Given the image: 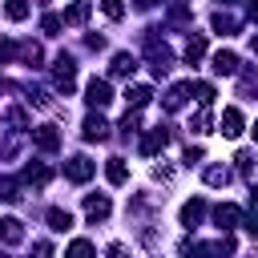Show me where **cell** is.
<instances>
[{
  "label": "cell",
  "mask_w": 258,
  "mask_h": 258,
  "mask_svg": "<svg viewBox=\"0 0 258 258\" xmlns=\"http://www.w3.org/2000/svg\"><path fill=\"white\" fill-rule=\"evenodd\" d=\"M52 81H56V89H64V93L77 85V60H73L69 52H60V56L52 60Z\"/></svg>",
  "instance_id": "1"
},
{
  "label": "cell",
  "mask_w": 258,
  "mask_h": 258,
  "mask_svg": "<svg viewBox=\"0 0 258 258\" xmlns=\"http://www.w3.org/2000/svg\"><path fill=\"white\" fill-rule=\"evenodd\" d=\"M145 56H149V69L161 77V73H169V64H173V52H169V44H157V40H149L145 44Z\"/></svg>",
  "instance_id": "2"
},
{
  "label": "cell",
  "mask_w": 258,
  "mask_h": 258,
  "mask_svg": "<svg viewBox=\"0 0 258 258\" xmlns=\"http://www.w3.org/2000/svg\"><path fill=\"white\" fill-rule=\"evenodd\" d=\"M93 173H97V165H93L85 153H77V157L64 161V177H69V181H89Z\"/></svg>",
  "instance_id": "3"
},
{
  "label": "cell",
  "mask_w": 258,
  "mask_h": 258,
  "mask_svg": "<svg viewBox=\"0 0 258 258\" xmlns=\"http://www.w3.org/2000/svg\"><path fill=\"white\" fill-rule=\"evenodd\" d=\"M85 101H89L93 109H105V105L113 101V89H109V81H97V77H93V81L85 85Z\"/></svg>",
  "instance_id": "4"
},
{
  "label": "cell",
  "mask_w": 258,
  "mask_h": 258,
  "mask_svg": "<svg viewBox=\"0 0 258 258\" xmlns=\"http://www.w3.org/2000/svg\"><path fill=\"white\" fill-rule=\"evenodd\" d=\"M81 137H85V141H105V137H109V121H105L101 113H89L85 125H81Z\"/></svg>",
  "instance_id": "5"
},
{
  "label": "cell",
  "mask_w": 258,
  "mask_h": 258,
  "mask_svg": "<svg viewBox=\"0 0 258 258\" xmlns=\"http://www.w3.org/2000/svg\"><path fill=\"white\" fill-rule=\"evenodd\" d=\"M32 145L44 149V153L60 149V133H56V125H36V129H32Z\"/></svg>",
  "instance_id": "6"
},
{
  "label": "cell",
  "mask_w": 258,
  "mask_h": 258,
  "mask_svg": "<svg viewBox=\"0 0 258 258\" xmlns=\"http://www.w3.org/2000/svg\"><path fill=\"white\" fill-rule=\"evenodd\" d=\"M218 133H222L226 141H234V137L242 133V113H238V109H226L222 121H218Z\"/></svg>",
  "instance_id": "7"
},
{
  "label": "cell",
  "mask_w": 258,
  "mask_h": 258,
  "mask_svg": "<svg viewBox=\"0 0 258 258\" xmlns=\"http://www.w3.org/2000/svg\"><path fill=\"white\" fill-rule=\"evenodd\" d=\"M109 210H113V206H109V198H105V194H89V198H85V214H89V222L109 218Z\"/></svg>",
  "instance_id": "8"
},
{
  "label": "cell",
  "mask_w": 258,
  "mask_h": 258,
  "mask_svg": "<svg viewBox=\"0 0 258 258\" xmlns=\"http://www.w3.org/2000/svg\"><path fill=\"white\" fill-rule=\"evenodd\" d=\"M0 242H4V246L24 242V222H20V218H4V222H0Z\"/></svg>",
  "instance_id": "9"
},
{
  "label": "cell",
  "mask_w": 258,
  "mask_h": 258,
  "mask_svg": "<svg viewBox=\"0 0 258 258\" xmlns=\"http://www.w3.org/2000/svg\"><path fill=\"white\" fill-rule=\"evenodd\" d=\"M165 141H169V133H165V125H161V129H149V133L141 137V153H145V157H153L157 149H165Z\"/></svg>",
  "instance_id": "10"
},
{
  "label": "cell",
  "mask_w": 258,
  "mask_h": 258,
  "mask_svg": "<svg viewBox=\"0 0 258 258\" xmlns=\"http://www.w3.org/2000/svg\"><path fill=\"white\" fill-rule=\"evenodd\" d=\"M214 222H218L222 230H230V226H238V222H242V210H238V206H230V202H222V206H214Z\"/></svg>",
  "instance_id": "11"
},
{
  "label": "cell",
  "mask_w": 258,
  "mask_h": 258,
  "mask_svg": "<svg viewBox=\"0 0 258 258\" xmlns=\"http://www.w3.org/2000/svg\"><path fill=\"white\" fill-rule=\"evenodd\" d=\"M202 218H206V202H202V198H194V202H185V206H181V226H189V230H194Z\"/></svg>",
  "instance_id": "12"
},
{
  "label": "cell",
  "mask_w": 258,
  "mask_h": 258,
  "mask_svg": "<svg viewBox=\"0 0 258 258\" xmlns=\"http://www.w3.org/2000/svg\"><path fill=\"white\" fill-rule=\"evenodd\" d=\"M214 73H222V77L238 73V56H234L230 48H218V52H214Z\"/></svg>",
  "instance_id": "13"
},
{
  "label": "cell",
  "mask_w": 258,
  "mask_h": 258,
  "mask_svg": "<svg viewBox=\"0 0 258 258\" xmlns=\"http://www.w3.org/2000/svg\"><path fill=\"white\" fill-rule=\"evenodd\" d=\"M137 73V56L133 52H117L113 56V77H133Z\"/></svg>",
  "instance_id": "14"
},
{
  "label": "cell",
  "mask_w": 258,
  "mask_h": 258,
  "mask_svg": "<svg viewBox=\"0 0 258 258\" xmlns=\"http://www.w3.org/2000/svg\"><path fill=\"white\" fill-rule=\"evenodd\" d=\"M149 97H153V93H149V85H133V89H125V105H129L133 113H137L141 105H149Z\"/></svg>",
  "instance_id": "15"
},
{
  "label": "cell",
  "mask_w": 258,
  "mask_h": 258,
  "mask_svg": "<svg viewBox=\"0 0 258 258\" xmlns=\"http://www.w3.org/2000/svg\"><path fill=\"white\" fill-rule=\"evenodd\" d=\"M105 177H109L113 185H125V181H129V169H125V161H121V157H109V161H105Z\"/></svg>",
  "instance_id": "16"
},
{
  "label": "cell",
  "mask_w": 258,
  "mask_h": 258,
  "mask_svg": "<svg viewBox=\"0 0 258 258\" xmlns=\"http://www.w3.org/2000/svg\"><path fill=\"white\" fill-rule=\"evenodd\" d=\"M89 20V0H77L64 8V24H85Z\"/></svg>",
  "instance_id": "17"
},
{
  "label": "cell",
  "mask_w": 258,
  "mask_h": 258,
  "mask_svg": "<svg viewBox=\"0 0 258 258\" xmlns=\"http://www.w3.org/2000/svg\"><path fill=\"white\" fill-rule=\"evenodd\" d=\"M185 97H189V85H173V89L165 93V109H169V113H177V109L185 105Z\"/></svg>",
  "instance_id": "18"
},
{
  "label": "cell",
  "mask_w": 258,
  "mask_h": 258,
  "mask_svg": "<svg viewBox=\"0 0 258 258\" xmlns=\"http://www.w3.org/2000/svg\"><path fill=\"white\" fill-rule=\"evenodd\" d=\"M64 258H97V250H93L89 238H77V242H69V254Z\"/></svg>",
  "instance_id": "19"
},
{
  "label": "cell",
  "mask_w": 258,
  "mask_h": 258,
  "mask_svg": "<svg viewBox=\"0 0 258 258\" xmlns=\"http://www.w3.org/2000/svg\"><path fill=\"white\" fill-rule=\"evenodd\" d=\"M202 56H206V36H189V44H185V60L198 64Z\"/></svg>",
  "instance_id": "20"
},
{
  "label": "cell",
  "mask_w": 258,
  "mask_h": 258,
  "mask_svg": "<svg viewBox=\"0 0 258 258\" xmlns=\"http://www.w3.org/2000/svg\"><path fill=\"white\" fill-rule=\"evenodd\" d=\"M52 177V169L48 165H24V181H32V185H44Z\"/></svg>",
  "instance_id": "21"
},
{
  "label": "cell",
  "mask_w": 258,
  "mask_h": 258,
  "mask_svg": "<svg viewBox=\"0 0 258 258\" xmlns=\"http://www.w3.org/2000/svg\"><path fill=\"white\" fill-rule=\"evenodd\" d=\"M214 32H222V36H230V32H238V20H234L230 12H218V16H214Z\"/></svg>",
  "instance_id": "22"
},
{
  "label": "cell",
  "mask_w": 258,
  "mask_h": 258,
  "mask_svg": "<svg viewBox=\"0 0 258 258\" xmlns=\"http://www.w3.org/2000/svg\"><path fill=\"white\" fill-rule=\"evenodd\" d=\"M48 226H52V230H60V234H64V230H69V226H73V214H69V210H48Z\"/></svg>",
  "instance_id": "23"
},
{
  "label": "cell",
  "mask_w": 258,
  "mask_h": 258,
  "mask_svg": "<svg viewBox=\"0 0 258 258\" xmlns=\"http://www.w3.org/2000/svg\"><path fill=\"white\" fill-rule=\"evenodd\" d=\"M4 16L8 20H24L28 16V0H4Z\"/></svg>",
  "instance_id": "24"
},
{
  "label": "cell",
  "mask_w": 258,
  "mask_h": 258,
  "mask_svg": "<svg viewBox=\"0 0 258 258\" xmlns=\"http://www.w3.org/2000/svg\"><path fill=\"white\" fill-rule=\"evenodd\" d=\"M194 93H198V101H202V109H206V105L214 101V85H206V81H198V85H194Z\"/></svg>",
  "instance_id": "25"
},
{
  "label": "cell",
  "mask_w": 258,
  "mask_h": 258,
  "mask_svg": "<svg viewBox=\"0 0 258 258\" xmlns=\"http://www.w3.org/2000/svg\"><path fill=\"white\" fill-rule=\"evenodd\" d=\"M101 8H105V16H109V20H121V16H125V4H121V0H105Z\"/></svg>",
  "instance_id": "26"
},
{
  "label": "cell",
  "mask_w": 258,
  "mask_h": 258,
  "mask_svg": "<svg viewBox=\"0 0 258 258\" xmlns=\"http://www.w3.org/2000/svg\"><path fill=\"white\" fill-rule=\"evenodd\" d=\"M60 24H64V16H52V12H48V16L40 20V28H44L48 36H52V32H60Z\"/></svg>",
  "instance_id": "27"
},
{
  "label": "cell",
  "mask_w": 258,
  "mask_h": 258,
  "mask_svg": "<svg viewBox=\"0 0 258 258\" xmlns=\"http://www.w3.org/2000/svg\"><path fill=\"white\" fill-rule=\"evenodd\" d=\"M189 129H194V133H206V129H210V113H206V109H202V113H194Z\"/></svg>",
  "instance_id": "28"
},
{
  "label": "cell",
  "mask_w": 258,
  "mask_h": 258,
  "mask_svg": "<svg viewBox=\"0 0 258 258\" xmlns=\"http://www.w3.org/2000/svg\"><path fill=\"white\" fill-rule=\"evenodd\" d=\"M206 181H210V185H226V181H230V173L214 165V169H206Z\"/></svg>",
  "instance_id": "29"
},
{
  "label": "cell",
  "mask_w": 258,
  "mask_h": 258,
  "mask_svg": "<svg viewBox=\"0 0 258 258\" xmlns=\"http://www.w3.org/2000/svg\"><path fill=\"white\" fill-rule=\"evenodd\" d=\"M0 198H4V202H16V198H20V194H16V181H0Z\"/></svg>",
  "instance_id": "30"
},
{
  "label": "cell",
  "mask_w": 258,
  "mask_h": 258,
  "mask_svg": "<svg viewBox=\"0 0 258 258\" xmlns=\"http://www.w3.org/2000/svg\"><path fill=\"white\" fill-rule=\"evenodd\" d=\"M246 234H250V238H258V206H254V214L246 218Z\"/></svg>",
  "instance_id": "31"
},
{
  "label": "cell",
  "mask_w": 258,
  "mask_h": 258,
  "mask_svg": "<svg viewBox=\"0 0 258 258\" xmlns=\"http://www.w3.org/2000/svg\"><path fill=\"white\" fill-rule=\"evenodd\" d=\"M121 129H125V133H137V113H125V121H121Z\"/></svg>",
  "instance_id": "32"
},
{
  "label": "cell",
  "mask_w": 258,
  "mask_h": 258,
  "mask_svg": "<svg viewBox=\"0 0 258 258\" xmlns=\"http://www.w3.org/2000/svg\"><path fill=\"white\" fill-rule=\"evenodd\" d=\"M32 254H36V258H52V246H48V242H36Z\"/></svg>",
  "instance_id": "33"
},
{
  "label": "cell",
  "mask_w": 258,
  "mask_h": 258,
  "mask_svg": "<svg viewBox=\"0 0 258 258\" xmlns=\"http://www.w3.org/2000/svg\"><path fill=\"white\" fill-rule=\"evenodd\" d=\"M202 157H206V153H202L198 145H194V149H185V161H189V165H194V161H202Z\"/></svg>",
  "instance_id": "34"
},
{
  "label": "cell",
  "mask_w": 258,
  "mask_h": 258,
  "mask_svg": "<svg viewBox=\"0 0 258 258\" xmlns=\"http://www.w3.org/2000/svg\"><path fill=\"white\" fill-rule=\"evenodd\" d=\"M12 52H16V48H12V44H8V40H0V60H8V56H12Z\"/></svg>",
  "instance_id": "35"
},
{
  "label": "cell",
  "mask_w": 258,
  "mask_h": 258,
  "mask_svg": "<svg viewBox=\"0 0 258 258\" xmlns=\"http://www.w3.org/2000/svg\"><path fill=\"white\" fill-rule=\"evenodd\" d=\"M109 258H125V246H117V242H113V246H109Z\"/></svg>",
  "instance_id": "36"
},
{
  "label": "cell",
  "mask_w": 258,
  "mask_h": 258,
  "mask_svg": "<svg viewBox=\"0 0 258 258\" xmlns=\"http://www.w3.org/2000/svg\"><path fill=\"white\" fill-rule=\"evenodd\" d=\"M133 4H137V8H141V12H149V8H153V4H157V0H133Z\"/></svg>",
  "instance_id": "37"
},
{
  "label": "cell",
  "mask_w": 258,
  "mask_h": 258,
  "mask_svg": "<svg viewBox=\"0 0 258 258\" xmlns=\"http://www.w3.org/2000/svg\"><path fill=\"white\" fill-rule=\"evenodd\" d=\"M250 20H258V0H254V4H250Z\"/></svg>",
  "instance_id": "38"
},
{
  "label": "cell",
  "mask_w": 258,
  "mask_h": 258,
  "mask_svg": "<svg viewBox=\"0 0 258 258\" xmlns=\"http://www.w3.org/2000/svg\"><path fill=\"white\" fill-rule=\"evenodd\" d=\"M250 198H254V206H258V185H254V189H250Z\"/></svg>",
  "instance_id": "39"
},
{
  "label": "cell",
  "mask_w": 258,
  "mask_h": 258,
  "mask_svg": "<svg viewBox=\"0 0 258 258\" xmlns=\"http://www.w3.org/2000/svg\"><path fill=\"white\" fill-rule=\"evenodd\" d=\"M250 48H254V52H258V36H254V40H250Z\"/></svg>",
  "instance_id": "40"
},
{
  "label": "cell",
  "mask_w": 258,
  "mask_h": 258,
  "mask_svg": "<svg viewBox=\"0 0 258 258\" xmlns=\"http://www.w3.org/2000/svg\"><path fill=\"white\" fill-rule=\"evenodd\" d=\"M250 133H254V141H258V125H254V129H250Z\"/></svg>",
  "instance_id": "41"
},
{
  "label": "cell",
  "mask_w": 258,
  "mask_h": 258,
  "mask_svg": "<svg viewBox=\"0 0 258 258\" xmlns=\"http://www.w3.org/2000/svg\"><path fill=\"white\" fill-rule=\"evenodd\" d=\"M246 258H258V254H246Z\"/></svg>",
  "instance_id": "42"
},
{
  "label": "cell",
  "mask_w": 258,
  "mask_h": 258,
  "mask_svg": "<svg viewBox=\"0 0 258 258\" xmlns=\"http://www.w3.org/2000/svg\"><path fill=\"white\" fill-rule=\"evenodd\" d=\"M222 4H234V0H222Z\"/></svg>",
  "instance_id": "43"
}]
</instances>
